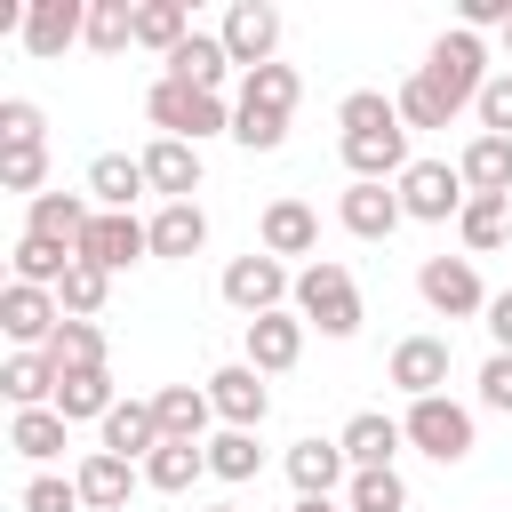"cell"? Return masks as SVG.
<instances>
[{
  "label": "cell",
  "mask_w": 512,
  "mask_h": 512,
  "mask_svg": "<svg viewBox=\"0 0 512 512\" xmlns=\"http://www.w3.org/2000/svg\"><path fill=\"white\" fill-rule=\"evenodd\" d=\"M200 472H208V448H192V440H160L144 456V488H160V496H184Z\"/></svg>",
  "instance_id": "836d02e7"
},
{
  "label": "cell",
  "mask_w": 512,
  "mask_h": 512,
  "mask_svg": "<svg viewBox=\"0 0 512 512\" xmlns=\"http://www.w3.org/2000/svg\"><path fill=\"white\" fill-rule=\"evenodd\" d=\"M464 168L456 160H416L408 176H400V208H408V224H456L464 216Z\"/></svg>",
  "instance_id": "8992f818"
},
{
  "label": "cell",
  "mask_w": 512,
  "mask_h": 512,
  "mask_svg": "<svg viewBox=\"0 0 512 512\" xmlns=\"http://www.w3.org/2000/svg\"><path fill=\"white\" fill-rule=\"evenodd\" d=\"M144 256H152V232H144L136 216H120V208H96V224H88V240H80V264L128 272V264H144Z\"/></svg>",
  "instance_id": "4fadbf2b"
},
{
  "label": "cell",
  "mask_w": 512,
  "mask_h": 512,
  "mask_svg": "<svg viewBox=\"0 0 512 512\" xmlns=\"http://www.w3.org/2000/svg\"><path fill=\"white\" fill-rule=\"evenodd\" d=\"M144 232H152V256H160V264H184V256L208 248V216H200V200H160V208L144 216Z\"/></svg>",
  "instance_id": "ffe728a7"
},
{
  "label": "cell",
  "mask_w": 512,
  "mask_h": 512,
  "mask_svg": "<svg viewBox=\"0 0 512 512\" xmlns=\"http://www.w3.org/2000/svg\"><path fill=\"white\" fill-rule=\"evenodd\" d=\"M416 296H424L440 320H472V312H488V288H480L472 256H424V264H416Z\"/></svg>",
  "instance_id": "52a82bcc"
},
{
  "label": "cell",
  "mask_w": 512,
  "mask_h": 512,
  "mask_svg": "<svg viewBox=\"0 0 512 512\" xmlns=\"http://www.w3.org/2000/svg\"><path fill=\"white\" fill-rule=\"evenodd\" d=\"M288 488H296V496H336V488H352L344 448H336V440H320V432H304V440L288 448Z\"/></svg>",
  "instance_id": "7402d4cb"
},
{
  "label": "cell",
  "mask_w": 512,
  "mask_h": 512,
  "mask_svg": "<svg viewBox=\"0 0 512 512\" xmlns=\"http://www.w3.org/2000/svg\"><path fill=\"white\" fill-rule=\"evenodd\" d=\"M136 192H152L136 152H96V160H88V200H96V208H120V216H128Z\"/></svg>",
  "instance_id": "484cf974"
},
{
  "label": "cell",
  "mask_w": 512,
  "mask_h": 512,
  "mask_svg": "<svg viewBox=\"0 0 512 512\" xmlns=\"http://www.w3.org/2000/svg\"><path fill=\"white\" fill-rule=\"evenodd\" d=\"M216 296H224V304L240 312V328H248V320H264V312H288V296H296V272H288L280 256H264V248H248V256H232V264H224Z\"/></svg>",
  "instance_id": "277c9868"
},
{
  "label": "cell",
  "mask_w": 512,
  "mask_h": 512,
  "mask_svg": "<svg viewBox=\"0 0 512 512\" xmlns=\"http://www.w3.org/2000/svg\"><path fill=\"white\" fill-rule=\"evenodd\" d=\"M16 504H24V512H80V480H56V472H32Z\"/></svg>",
  "instance_id": "bcb514c9"
},
{
  "label": "cell",
  "mask_w": 512,
  "mask_h": 512,
  "mask_svg": "<svg viewBox=\"0 0 512 512\" xmlns=\"http://www.w3.org/2000/svg\"><path fill=\"white\" fill-rule=\"evenodd\" d=\"M240 360H248L256 376H288V368L304 360V320H296V312L248 320V328H240Z\"/></svg>",
  "instance_id": "5bb4252c"
},
{
  "label": "cell",
  "mask_w": 512,
  "mask_h": 512,
  "mask_svg": "<svg viewBox=\"0 0 512 512\" xmlns=\"http://www.w3.org/2000/svg\"><path fill=\"white\" fill-rule=\"evenodd\" d=\"M472 112H480V136H512V72H496Z\"/></svg>",
  "instance_id": "7dc6e473"
},
{
  "label": "cell",
  "mask_w": 512,
  "mask_h": 512,
  "mask_svg": "<svg viewBox=\"0 0 512 512\" xmlns=\"http://www.w3.org/2000/svg\"><path fill=\"white\" fill-rule=\"evenodd\" d=\"M400 432H408V448H424L432 464H464V456L480 448V424H472V408H464V400H448V392H432V400H408Z\"/></svg>",
  "instance_id": "5b68a950"
},
{
  "label": "cell",
  "mask_w": 512,
  "mask_h": 512,
  "mask_svg": "<svg viewBox=\"0 0 512 512\" xmlns=\"http://www.w3.org/2000/svg\"><path fill=\"white\" fill-rule=\"evenodd\" d=\"M64 432H72V424H64L56 408H16V416H8V448H16L24 464H48V456H64Z\"/></svg>",
  "instance_id": "d6a6232c"
},
{
  "label": "cell",
  "mask_w": 512,
  "mask_h": 512,
  "mask_svg": "<svg viewBox=\"0 0 512 512\" xmlns=\"http://www.w3.org/2000/svg\"><path fill=\"white\" fill-rule=\"evenodd\" d=\"M256 248L264 256H312L320 248V216H312V200H296V192H280V200H264V216H256Z\"/></svg>",
  "instance_id": "7c38bea8"
},
{
  "label": "cell",
  "mask_w": 512,
  "mask_h": 512,
  "mask_svg": "<svg viewBox=\"0 0 512 512\" xmlns=\"http://www.w3.org/2000/svg\"><path fill=\"white\" fill-rule=\"evenodd\" d=\"M144 112H152V128H160V136H176V144L232 136V104H224V96H208V88H184V80H168V72L144 88Z\"/></svg>",
  "instance_id": "7a4b0ae2"
},
{
  "label": "cell",
  "mask_w": 512,
  "mask_h": 512,
  "mask_svg": "<svg viewBox=\"0 0 512 512\" xmlns=\"http://www.w3.org/2000/svg\"><path fill=\"white\" fill-rule=\"evenodd\" d=\"M88 224H96V200H88V192H40V200H24V232H32V240H56V248H72V256H80Z\"/></svg>",
  "instance_id": "2e32d148"
},
{
  "label": "cell",
  "mask_w": 512,
  "mask_h": 512,
  "mask_svg": "<svg viewBox=\"0 0 512 512\" xmlns=\"http://www.w3.org/2000/svg\"><path fill=\"white\" fill-rule=\"evenodd\" d=\"M336 128H344V136H368V128H400V104H392L384 88H352V96L336 104Z\"/></svg>",
  "instance_id": "ab89813d"
},
{
  "label": "cell",
  "mask_w": 512,
  "mask_h": 512,
  "mask_svg": "<svg viewBox=\"0 0 512 512\" xmlns=\"http://www.w3.org/2000/svg\"><path fill=\"white\" fill-rule=\"evenodd\" d=\"M296 512H344L336 496H296Z\"/></svg>",
  "instance_id": "816d5d0a"
},
{
  "label": "cell",
  "mask_w": 512,
  "mask_h": 512,
  "mask_svg": "<svg viewBox=\"0 0 512 512\" xmlns=\"http://www.w3.org/2000/svg\"><path fill=\"white\" fill-rule=\"evenodd\" d=\"M152 416H160V440H192V448H208L216 400H208V384H160V392H152Z\"/></svg>",
  "instance_id": "44dd1931"
},
{
  "label": "cell",
  "mask_w": 512,
  "mask_h": 512,
  "mask_svg": "<svg viewBox=\"0 0 512 512\" xmlns=\"http://www.w3.org/2000/svg\"><path fill=\"white\" fill-rule=\"evenodd\" d=\"M0 328H8L16 352H48V336L64 328L56 288H24V280H8V288H0Z\"/></svg>",
  "instance_id": "9c48e42d"
},
{
  "label": "cell",
  "mask_w": 512,
  "mask_h": 512,
  "mask_svg": "<svg viewBox=\"0 0 512 512\" xmlns=\"http://www.w3.org/2000/svg\"><path fill=\"white\" fill-rule=\"evenodd\" d=\"M400 416H384V408H360L344 432H336V448H344V464L352 472H392V456H400Z\"/></svg>",
  "instance_id": "ac0fdd59"
},
{
  "label": "cell",
  "mask_w": 512,
  "mask_h": 512,
  "mask_svg": "<svg viewBox=\"0 0 512 512\" xmlns=\"http://www.w3.org/2000/svg\"><path fill=\"white\" fill-rule=\"evenodd\" d=\"M336 224H344L352 240H392V232L408 224V208H400V184H344V200H336Z\"/></svg>",
  "instance_id": "e0dca14e"
},
{
  "label": "cell",
  "mask_w": 512,
  "mask_h": 512,
  "mask_svg": "<svg viewBox=\"0 0 512 512\" xmlns=\"http://www.w3.org/2000/svg\"><path fill=\"white\" fill-rule=\"evenodd\" d=\"M216 32H224V48H232V64H240V72L280 64V56H272V48H280V8H264V0H232Z\"/></svg>",
  "instance_id": "8fae6325"
},
{
  "label": "cell",
  "mask_w": 512,
  "mask_h": 512,
  "mask_svg": "<svg viewBox=\"0 0 512 512\" xmlns=\"http://www.w3.org/2000/svg\"><path fill=\"white\" fill-rule=\"evenodd\" d=\"M24 144H48V112L32 96H0V152H24Z\"/></svg>",
  "instance_id": "7bdbcfd3"
},
{
  "label": "cell",
  "mask_w": 512,
  "mask_h": 512,
  "mask_svg": "<svg viewBox=\"0 0 512 512\" xmlns=\"http://www.w3.org/2000/svg\"><path fill=\"white\" fill-rule=\"evenodd\" d=\"M240 64H232V48H224V32H192L176 56H168V80H184V88H208V96H224V80H232Z\"/></svg>",
  "instance_id": "cb8c5ba5"
},
{
  "label": "cell",
  "mask_w": 512,
  "mask_h": 512,
  "mask_svg": "<svg viewBox=\"0 0 512 512\" xmlns=\"http://www.w3.org/2000/svg\"><path fill=\"white\" fill-rule=\"evenodd\" d=\"M112 408H120L112 368H72V376H56V416H64V424H104Z\"/></svg>",
  "instance_id": "d4e9b609"
},
{
  "label": "cell",
  "mask_w": 512,
  "mask_h": 512,
  "mask_svg": "<svg viewBox=\"0 0 512 512\" xmlns=\"http://www.w3.org/2000/svg\"><path fill=\"white\" fill-rule=\"evenodd\" d=\"M288 312L304 320V328H320V336H360V320H368V304H360V280L336 264V256H312L304 272H296V296H288Z\"/></svg>",
  "instance_id": "6da1fadb"
},
{
  "label": "cell",
  "mask_w": 512,
  "mask_h": 512,
  "mask_svg": "<svg viewBox=\"0 0 512 512\" xmlns=\"http://www.w3.org/2000/svg\"><path fill=\"white\" fill-rule=\"evenodd\" d=\"M504 56H512V24H504ZM504 72H512V64H504Z\"/></svg>",
  "instance_id": "f5cc1de1"
},
{
  "label": "cell",
  "mask_w": 512,
  "mask_h": 512,
  "mask_svg": "<svg viewBox=\"0 0 512 512\" xmlns=\"http://www.w3.org/2000/svg\"><path fill=\"white\" fill-rule=\"evenodd\" d=\"M208 512H240V504H208Z\"/></svg>",
  "instance_id": "db71d44e"
},
{
  "label": "cell",
  "mask_w": 512,
  "mask_h": 512,
  "mask_svg": "<svg viewBox=\"0 0 512 512\" xmlns=\"http://www.w3.org/2000/svg\"><path fill=\"white\" fill-rule=\"evenodd\" d=\"M448 368H456L448 336H400L392 360H384V384L408 392V400H432V392H448Z\"/></svg>",
  "instance_id": "ba28073f"
},
{
  "label": "cell",
  "mask_w": 512,
  "mask_h": 512,
  "mask_svg": "<svg viewBox=\"0 0 512 512\" xmlns=\"http://www.w3.org/2000/svg\"><path fill=\"white\" fill-rule=\"evenodd\" d=\"M208 472H216L224 488L256 480V472H264V448H256V432H208Z\"/></svg>",
  "instance_id": "8d00e7d4"
},
{
  "label": "cell",
  "mask_w": 512,
  "mask_h": 512,
  "mask_svg": "<svg viewBox=\"0 0 512 512\" xmlns=\"http://www.w3.org/2000/svg\"><path fill=\"white\" fill-rule=\"evenodd\" d=\"M456 24H464V32H504V24H512V0H464Z\"/></svg>",
  "instance_id": "681fc988"
},
{
  "label": "cell",
  "mask_w": 512,
  "mask_h": 512,
  "mask_svg": "<svg viewBox=\"0 0 512 512\" xmlns=\"http://www.w3.org/2000/svg\"><path fill=\"white\" fill-rule=\"evenodd\" d=\"M416 72L432 80V96H440L448 112L480 104V88L496 80V72H488V48H480V32H464V24H456V32H440V40L424 48V64H416Z\"/></svg>",
  "instance_id": "3957f363"
},
{
  "label": "cell",
  "mask_w": 512,
  "mask_h": 512,
  "mask_svg": "<svg viewBox=\"0 0 512 512\" xmlns=\"http://www.w3.org/2000/svg\"><path fill=\"white\" fill-rule=\"evenodd\" d=\"M80 40H88V0H32V8H24V56L56 64V56L80 48Z\"/></svg>",
  "instance_id": "30bf717a"
},
{
  "label": "cell",
  "mask_w": 512,
  "mask_h": 512,
  "mask_svg": "<svg viewBox=\"0 0 512 512\" xmlns=\"http://www.w3.org/2000/svg\"><path fill=\"white\" fill-rule=\"evenodd\" d=\"M456 240H464L472 256L504 248V240H512V200H496V192H472V200H464V216H456Z\"/></svg>",
  "instance_id": "1f68e13d"
},
{
  "label": "cell",
  "mask_w": 512,
  "mask_h": 512,
  "mask_svg": "<svg viewBox=\"0 0 512 512\" xmlns=\"http://www.w3.org/2000/svg\"><path fill=\"white\" fill-rule=\"evenodd\" d=\"M192 32H200V24H192V8H184V0H136V48H152L160 64H168Z\"/></svg>",
  "instance_id": "4316f807"
},
{
  "label": "cell",
  "mask_w": 512,
  "mask_h": 512,
  "mask_svg": "<svg viewBox=\"0 0 512 512\" xmlns=\"http://www.w3.org/2000/svg\"><path fill=\"white\" fill-rule=\"evenodd\" d=\"M72 264H80L72 248L32 240V232H16V248H8V280H24V288H64V272H72Z\"/></svg>",
  "instance_id": "f546056e"
},
{
  "label": "cell",
  "mask_w": 512,
  "mask_h": 512,
  "mask_svg": "<svg viewBox=\"0 0 512 512\" xmlns=\"http://www.w3.org/2000/svg\"><path fill=\"white\" fill-rule=\"evenodd\" d=\"M48 360H56V376H72V368H104V328H96V320H64V328L48 336Z\"/></svg>",
  "instance_id": "74e56055"
},
{
  "label": "cell",
  "mask_w": 512,
  "mask_h": 512,
  "mask_svg": "<svg viewBox=\"0 0 512 512\" xmlns=\"http://www.w3.org/2000/svg\"><path fill=\"white\" fill-rule=\"evenodd\" d=\"M232 144L240 152H280L288 144V120L280 112H256V104H232Z\"/></svg>",
  "instance_id": "ee69618b"
},
{
  "label": "cell",
  "mask_w": 512,
  "mask_h": 512,
  "mask_svg": "<svg viewBox=\"0 0 512 512\" xmlns=\"http://www.w3.org/2000/svg\"><path fill=\"white\" fill-rule=\"evenodd\" d=\"M144 184L160 192V200H192L200 192V144H176V136H152L144 152Z\"/></svg>",
  "instance_id": "603a6c76"
},
{
  "label": "cell",
  "mask_w": 512,
  "mask_h": 512,
  "mask_svg": "<svg viewBox=\"0 0 512 512\" xmlns=\"http://www.w3.org/2000/svg\"><path fill=\"white\" fill-rule=\"evenodd\" d=\"M296 96H304V80H296V64H256V72H240V96L232 104H256V112H296Z\"/></svg>",
  "instance_id": "e575fe53"
},
{
  "label": "cell",
  "mask_w": 512,
  "mask_h": 512,
  "mask_svg": "<svg viewBox=\"0 0 512 512\" xmlns=\"http://www.w3.org/2000/svg\"><path fill=\"white\" fill-rule=\"evenodd\" d=\"M0 392H8V408H56V360L48 352H8Z\"/></svg>",
  "instance_id": "4dcf8cb0"
},
{
  "label": "cell",
  "mask_w": 512,
  "mask_h": 512,
  "mask_svg": "<svg viewBox=\"0 0 512 512\" xmlns=\"http://www.w3.org/2000/svg\"><path fill=\"white\" fill-rule=\"evenodd\" d=\"M208 400H216V424H224V432H256V424L272 416V392H264V376H256L248 360L216 368V376H208Z\"/></svg>",
  "instance_id": "9a60e30c"
},
{
  "label": "cell",
  "mask_w": 512,
  "mask_h": 512,
  "mask_svg": "<svg viewBox=\"0 0 512 512\" xmlns=\"http://www.w3.org/2000/svg\"><path fill=\"white\" fill-rule=\"evenodd\" d=\"M344 512H408V480L400 472H352Z\"/></svg>",
  "instance_id": "b9f144b4"
},
{
  "label": "cell",
  "mask_w": 512,
  "mask_h": 512,
  "mask_svg": "<svg viewBox=\"0 0 512 512\" xmlns=\"http://www.w3.org/2000/svg\"><path fill=\"white\" fill-rule=\"evenodd\" d=\"M104 296H112V272H96V264H72V272H64V288H56L64 320H96V312H104Z\"/></svg>",
  "instance_id": "60d3db41"
},
{
  "label": "cell",
  "mask_w": 512,
  "mask_h": 512,
  "mask_svg": "<svg viewBox=\"0 0 512 512\" xmlns=\"http://www.w3.org/2000/svg\"><path fill=\"white\" fill-rule=\"evenodd\" d=\"M0 192H24V200H40V192H48V144L0 152Z\"/></svg>",
  "instance_id": "f6af8a7d"
},
{
  "label": "cell",
  "mask_w": 512,
  "mask_h": 512,
  "mask_svg": "<svg viewBox=\"0 0 512 512\" xmlns=\"http://www.w3.org/2000/svg\"><path fill=\"white\" fill-rule=\"evenodd\" d=\"M72 480H80V504H88V512H120V504H128V496L144 488V464L112 456V448H88Z\"/></svg>",
  "instance_id": "d6986e66"
},
{
  "label": "cell",
  "mask_w": 512,
  "mask_h": 512,
  "mask_svg": "<svg viewBox=\"0 0 512 512\" xmlns=\"http://www.w3.org/2000/svg\"><path fill=\"white\" fill-rule=\"evenodd\" d=\"M480 320H488V336H496V352H512V288H496Z\"/></svg>",
  "instance_id": "f907efd6"
},
{
  "label": "cell",
  "mask_w": 512,
  "mask_h": 512,
  "mask_svg": "<svg viewBox=\"0 0 512 512\" xmlns=\"http://www.w3.org/2000/svg\"><path fill=\"white\" fill-rule=\"evenodd\" d=\"M80 48H96V56L136 48V0H88V40Z\"/></svg>",
  "instance_id": "d590c367"
},
{
  "label": "cell",
  "mask_w": 512,
  "mask_h": 512,
  "mask_svg": "<svg viewBox=\"0 0 512 512\" xmlns=\"http://www.w3.org/2000/svg\"><path fill=\"white\" fill-rule=\"evenodd\" d=\"M456 168H464V192L512 200V136H472V144L456 152Z\"/></svg>",
  "instance_id": "f1b7e54d"
},
{
  "label": "cell",
  "mask_w": 512,
  "mask_h": 512,
  "mask_svg": "<svg viewBox=\"0 0 512 512\" xmlns=\"http://www.w3.org/2000/svg\"><path fill=\"white\" fill-rule=\"evenodd\" d=\"M480 408L512 416V352H488V360H480Z\"/></svg>",
  "instance_id": "c3c4849f"
},
{
  "label": "cell",
  "mask_w": 512,
  "mask_h": 512,
  "mask_svg": "<svg viewBox=\"0 0 512 512\" xmlns=\"http://www.w3.org/2000/svg\"><path fill=\"white\" fill-rule=\"evenodd\" d=\"M392 104H400V128H408V136H416V128H448V120H456V112L432 96V80H424V72H408V80L392 88Z\"/></svg>",
  "instance_id": "f35d334b"
},
{
  "label": "cell",
  "mask_w": 512,
  "mask_h": 512,
  "mask_svg": "<svg viewBox=\"0 0 512 512\" xmlns=\"http://www.w3.org/2000/svg\"><path fill=\"white\" fill-rule=\"evenodd\" d=\"M96 432H104V448H112V456H128V464H144V456L160 448V416H152V400H120Z\"/></svg>",
  "instance_id": "83f0119b"
}]
</instances>
